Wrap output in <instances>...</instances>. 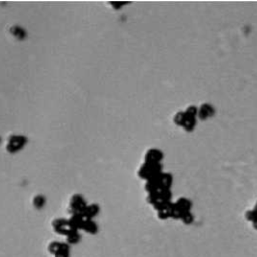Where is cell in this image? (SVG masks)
I'll return each mask as SVG.
<instances>
[{
    "instance_id": "7a4b0ae2",
    "label": "cell",
    "mask_w": 257,
    "mask_h": 257,
    "mask_svg": "<svg viewBox=\"0 0 257 257\" xmlns=\"http://www.w3.org/2000/svg\"><path fill=\"white\" fill-rule=\"evenodd\" d=\"M52 227H53L54 231L57 232L58 234H62V235H66V236H68L73 231H77L71 227L68 220H64V219H56L52 223Z\"/></svg>"
},
{
    "instance_id": "8992f818",
    "label": "cell",
    "mask_w": 257,
    "mask_h": 257,
    "mask_svg": "<svg viewBox=\"0 0 257 257\" xmlns=\"http://www.w3.org/2000/svg\"><path fill=\"white\" fill-rule=\"evenodd\" d=\"M34 205H35V207H36V208H40V207H42V206L44 205V199H43L42 197H40V196H37V197L35 198Z\"/></svg>"
},
{
    "instance_id": "3957f363",
    "label": "cell",
    "mask_w": 257,
    "mask_h": 257,
    "mask_svg": "<svg viewBox=\"0 0 257 257\" xmlns=\"http://www.w3.org/2000/svg\"><path fill=\"white\" fill-rule=\"evenodd\" d=\"M86 205L80 195H74L70 200V209L72 211V215L79 214L82 215Z\"/></svg>"
},
{
    "instance_id": "277c9868",
    "label": "cell",
    "mask_w": 257,
    "mask_h": 257,
    "mask_svg": "<svg viewBox=\"0 0 257 257\" xmlns=\"http://www.w3.org/2000/svg\"><path fill=\"white\" fill-rule=\"evenodd\" d=\"M25 142L26 140L23 136H11L7 144V150L11 153L16 152L24 146Z\"/></svg>"
},
{
    "instance_id": "5b68a950",
    "label": "cell",
    "mask_w": 257,
    "mask_h": 257,
    "mask_svg": "<svg viewBox=\"0 0 257 257\" xmlns=\"http://www.w3.org/2000/svg\"><path fill=\"white\" fill-rule=\"evenodd\" d=\"M99 209H98V206L92 204V205H88L85 207L83 213H82V216L86 219H91L92 217H94L97 213H98Z\"/></svg>"
},
{
    "instance_id": "6da1fadb",
    "label": "cell",
    "mask_w": 257,
    "mask_h": 257,
    "mask_svg": "<svg viewBox=\"0 0 257 257\" xmlns=\"http://www.w3.org/2000/svg\"><path fill=\"white\" fill-rule=\"evenodd\" d=\"M48 251L54 257H69V247L64 243L51 242L48 246Z\"/></svg>"
}]
</instances>
